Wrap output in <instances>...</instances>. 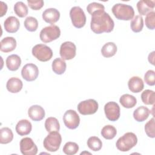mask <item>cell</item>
Returning a JSON list of instances; mask_svg holds the SVG:
<instances>
[{
	"mask_svg": "<svg viewBox=\"0 0 155 155\" xmlns=\"http://www.w3.org/2000/svg\"><path fill=\"white\" fill-rule=\"evenodd\" d=\"M117 52V46L112 42L105 44L101 48V53L105 58H110L113 56Z\"/></svg>",
	"mask_w": 155,
	"mask_h": 155,
	"instance_id": "26",
	"label": "cell"
},
{
	"mask_svg": "<svg viewBox=\"0 0 155 155\" xmlns=\"http://www.w3.org/2000/svg\"><path fill=\"white\" fill-rule=\"evenodd\" d=\"M98 103L93 99H89L81 102L78 105V110L82 115L94 114L98 110Z\"/></svg>",
	"mask_w": 155,
	"mask_h": 155,
	"instance_id": "8",
	"label": "cell"
},
{
	"mask_svg": "<svg viewBox=\"0 0 155 155\" xmlns=\"http://www.w3.org/2000/svg\"><path fill=\"white\" fill-rule=\"evenodd\" d=\"M106 117L110 121H116L120 117V107L115 102H108L104 106Z\"/></svg>",
	"mask_w": 155,
	"mask_h": 155,
	"instance_id": "13",
	"label": "cell"
},
{
	"mask_svg": "<svg viewBox=\"0 0 155 155\" xmlns=\"http://www.w3.org/2000/svg\"><path fill=\"white\" fill-rule=\"evenodd\" d=\"M20 150L24 155H36L38 147L30 137L22 138L20 141Z\"/></svg>",
	"mask_w": 155,
	"mask_h": 155,
	"instance_id": "11",
	"label": "cell"
},
{
	"mask_svg": "<svg viewBox=\"0 0 155 155\" xmlns=\"http://www.w3.org/2000/svg\"><path fill=\"white\" fill-rule=\"evenodd\" d=\"M7 68L10 71H16L18 70L21 64V58L15 54L8 56L5 61Z\"/></svg>",
	"mask_w": 155,
	"mask_h": 155,
	"instance_id": "22",
	"label": "cell"
},
{
	"mask_svg": "<svg viewBox=\"0 0 155 155\" xmlns=\"http://www.w3.org/2000/svg\"><path fill=\"white\" fill-rule=\"evenodd\" d=\"M130 27L132 31L135 33H138L142 31L143 27V18L140 15L135 16L131 21Z\"/></svg>",
	"mask_w": 155,
	"mask_h": 155,
	"instance_id": "29",
	"label": "cell"
},
{
	"mask_svg": "<svg viewBox=\"0 0 155 155\" xmlns=\"http://www.w3.org/2000/svg\"><path fill=\"white\" fill-rule=\"evenodd\" d=\"M45 128L48 133L59 131L60 130V124L58 120L54 117H48L45 122Z\"/></svg>",
	"mask_w": 155,
	"mask_h": 155,
	"instance_id": "27",
	"label": "cell"
},
{
	"mask_svg": "<svg viewBox=\"0 0 155 155\" xmlns=\"http://www.w3.org/2000/svg\"><path fill=\"white\" fill-rule=\"evenodd\" d=\"M39 74L38 67L32 63L25 64L21 70V75L24 79L28 82L36 80Z\"/></svg>",
	"mask_w": 155,
	"mask_h": 155,
	"instance_id": "12",
	"label": "cell"
},
{
	"mask_svg": "<svg viewBox=\"0 0 155 155\" xmlns=\"http://www.w3.org/2000/svg\"><path fill=\"white\" fill-rule=\"evenodd\" d=\"M32 125L31 122L27 119L19 120L16 125V131L19 136L28 135L31 131Z\"/></svg>",
	"mask_w": 155,
	"mask_h": 155,
	"instance_id": "18",
	"label": "cell"
},
{
	"mask_svg": "<svg viewBox=\"0 0 155 155\" xmlns=\"http://www.w3.org/2000/svg\"><path fill=\"white\" fill-rule=\"evenodd\" d=\"M141 99L145 105H153L155 101V94L154 91L145 90L141 94Z\"/></svg>",
	"mask_w": 155,
	"mask_h": 155,
	"instance_id": "32",
	"label": "cell"
},
{
	"mask_svg": "<svg viewBox=\"0 0 155 155\" xmlns=\"http://www.w3.org/2000/svg\"><path fill=\"white\" fill-rule=\"evenodd\" d=\"M52 70L57 74H62L66 70V62L62 58H56L52 62Z\"/></svg>",
	"mask_w": 155,
	"mask_h": 155,
	"instance_id": "24",
	"label": "cell"
},
{
	"mask_svg": "<svg viewBox=\"0 0 155 155\" xmlns=\"http://www.w3.org/2000/svg\"><path fill=\"white\" fill-rule=\"evenodd\" d=\"M154 51H152L151 53H150L148 55V61L150 63H151L152 65H154Z\"/></svg>",
	"mask_w": 155,
	"mask_h": 155,
	"instance_id": "42",
	"label": "cell"
},
{
	"mask_svg": "<svg viewBox=\"0 0 155 155\" xmlns=\"http://www.w3.org/2000/svg\"><path fill=\"white\" fill-rule=\"evenodd\" d=\"M145 23L147 27L150 30H154L155 28V12L151 11L146 15Z\"/></svg>",
	"mask_w": 155,
	"mask_h": 155,
	"instance_id": "37",
	"label": "cell"
},
{
	"mask_svg": "<svg viewBox=\"0 0 155 155\" xmlns=\"http://www.w3.org/2000/svg\"><path fill=\"white\" fill-rule=\"evenodd\" d=\"M42 19L47 23L53 25L58 21L60 18L59 12L54 8H49L45 9L42 13Z\"/></svg>",
	"mask_w": 155,
	"mask_h": 155,
	"instance_id": "14",
	"label": "cell"
},
{
	"mask_svg": "<svg viewBox=\"0 0 155 155\" xmlns=\"http://www.w3.org/2000/svg\"><path fill=\"white\" fill-rule=\"evenodd\" d=\"M20 22L19 19L13 16L8 17L4 22V29L10 33H16L19 28Z\"/></svg>",
	"mask_w": 155,
	"mask_h": 155,
	"instance_id": "16",
	"label": "cell"
},
{
	"mask_svg": "<svg viewBox=\"0 0 155 155\" xmlns=\"http://www.w3.org/2000/svg\"><path fill=\"white\" fill-rule=\"evenodd\" d=\"M137 143L136 135L132 132H128L117 139L116 145L119 151L126 152L133 148Z\"/></svg>",
	"mask_w": 155,
	"mask_h": 155,
	"instance_id": "3",
	"label": "cell"
},
{
	"mask_svg": "<svg viewBox=\"0 0 155 155\" xmlns=\"http://www.w3.org/2000/svg\"><path fill=\"white\" fill-rule=\"evenodd\" d=\"M144 81L147 84L153 86L155 84V72L154 70H148L144 75Z\"/></svg>",
	"mask_w": 155,
	"mask_h": 155,
	"instance_id": "38",
	"label": "cell"
},
{
	"mask_svg": "<svg viewBox=\"0 0 155 155\" xmlns=\"http://www.w3.org/2000/svg\"><path fill=\"white\" fill-rule=\"evenodd\" d=\"M24 25L27 30L33 32L37 30L38 27V22L35 18L28 16L25 19Z\"/></svg>",
	"mask_w": 155,
	"mask_h": 155,
	"instance_id": "34",
	"label": "cell"
},
{
	"mask_svg": "<svg viewBox=\"0 0 155 155\" xmlns=\"http://www.w3.org/2000/svg\"><path fill=\"white\" fill-rule=\"evenodd\" d=\"M60 35L61 30L59 27L56 25H51L41 30L39 38L43 42L48 43L58 39Z\"/></svg>",
	"mask_w": 155,
	"mask_h": 155,
	"instance_id": "5",
	"label": "cell"
},
{
	"mask_svg": "<svg viewBox=\"0 0 155 155\" xmlns=\"http://www.w3.org/2000/svg\"><path fill=\"white\" fill-rule=\"evenodd\" d=\"M13 133L12 130L8 127H3L0 130V143L7 144L12 141Z\"/></svg>",
	"mask_w": 155,
	"mask_h": 155,
	"instance_id": "28",
	"label": "cell"
},
{
	"mask_svg": "<svg viewBox=\"0 0 155 155\" xmlns=\"http://www.w3.org/2000/svg\"><path fill=\"white\" fill-rule=\"evenodd\" d=\"M1 51L8 53L13 51L16 47V41L13 37H5L1 41Z\"/></svg>",
	"mask_w": 155,
	"mask_h": 155,
	"instance_id": "19",
	"label": "cell"
},
{
	"mask_svg": "<svg viewBox=\"0 0 155 155\" xmlns=\"http://www.w3.org/2000/svg\"><path fill=\"white\" fill-rule=\"evenodd\" d=\"M0 3H1V14H0V16L2 17L6 13V12L7 11V5L5 3H4L2 1H1Z\"/></svg>",
	"mask_w": 155,
	"mask_h": 155,
	"instance_id": "41",
	"label": "cell"
},
{
	"mask_svg": "<svg viewBox=\"0 0 155 155\" xmlns=\"http://www.w3.org/2000/svg\"><path fill=\"white\" fill-rule=\"evenodd\" d=\"M129 90L133 93H139L144 87V84L142 79L138 76L131 77L128 82Z\"/></svg>",
	"mask_w": 155,
	"mask_h": 155,
	"instance_id": "20",
	"label": "cell"
},
{
	"mask_svg": "<svg viewBox=\"0 0 155 155\" xmlns=\"http://www.w3.org/2000/svg\"><path fill=\"white\" fill-rule=\"evenodd\" d=\"M27 3L30 8L33 10H40L44 6V1L42 0H27Z\"/></svg>",
	"mask_w": 155,
	"mask_h": 155,
	"instance_id": "40",
	"label": "cell"
},
{
	"mask_svg": "<svg viewBox=\"0 0 155 155\" xmlns=\"http://www.w3.org/2000/svg\"><path fill=\"white\" fill-rule=\"evenodd\" d=\"M28 115L31 120L40 121L45 117V111L41 106L34 105L28 108Z\"/></svg>",
	"mask_w": 155,
	"mask_h": 155,
	"instance_id": "15",
	"label": "cell"
},
{
	"mask_svg": "<svg viewBox=\"0 0 155 155\" xmlns=\"http://www.w3.org/2000/svg\"><path fill=\"white\" fill-rule=\"evenodd\" d=\"M154 127H155V122L154 118H151L149 121H148L145 125V131L147 135L151 137H155V133H154Z\"/></svg>",
	"mask_w": 155,
	"mask_h": 155,
	"instance_id": "36",
	"label": "cell"
},
{
	"mask_svg": "<svg viewBox=\"0 0 155 155\" xmlns=\"http://www.w3.org/2000/svg\"><path fill=\"white\" fill-rule=\"evenodd\" d=\"M111 10L114 16L119 20L129 21L132 19L134 15L133 8L125 4H116L113 6Z\"/></svg>",
	"mask_w": 155,
	"mask_h": 155,
	"instance_id": "2",
	"label": "cell"
},
{
	"mask_svg": "<svg viewBox=\"0 0 155 155\" xmlns=\"http://www.w3.org/2000/svg\"><path fill=\"white\" fill-rule=\"evenodd\" d=\"M70 16L74 27L82 28L86 23V16L83 10L79 6L72 7L70 11Z\"/></svg>",
	"mask_w": 155,
	"mask_h": 155,
	"instance_id": "7",
	"label": "cell"
},
{
	"mask_svg": "<svg viewBox=\"0 0 155 155\" xmlns=\"http://www.w3.org/2000/svg\"><path fill=\"white\" fill-rule=\"evenodd\" d=\"M154 1L140 0L137 3V8L140 15H145L148 13L153 11L154 8Z\"/></svg>",
	"mask_w": 155,
	"mask_h": 155,
	"instance_id": "17",
	"label": "cell"
},
{
	"mask_svg": "<svg viewBox=\"0 0 155 155\" xmlns=\"http://www.w3.org/2000/svg\"><path fill=\"white\" fill-rule=\"evenodd\" d=\"M76 47L75 44L70 41H66L63 42L59 50V54L62 59L70 60L74 58L76 56Z\"/></svg>",
	"mask_w": 155,
	"mask_h": 155,
	"instance_id": "10",
	"label": "cell"
},
{
	"mask_svg": "<svg viewBox=\"0 0 155 155\" xmlns=\"http://www.w3.org/2000/svg\"><path fill=\"white\" fill-rule=\"evenodd\" d=\"M31 52L32 54L41 62H47L50 60L53 56L52 50L48 46L42 44L35 45Z\"/></svg>",
	"mask_w": 155,
	"mask_h": 155,
	"instance_id": "6",
	"label": "cell"
},
{
	"mask_svg": "<svg viewBox=\"0 0 155 155\" xmlns=\"http://www.w3.org/2000/svg\"><path fill=\"white\" fill-rule=\"evenodd\" d=\"M62 142V137L58 131L50 133L44 139L43 145L48 151L55 152L58 150Z\"/></svg>",
	"mask_w": 155,
	"mask_h": 155,
	"instance_id": "4",
	"label": "cell"
},
{
	"mask_svg": "<svg viewBox=\"0 0 155 155\" xmlns=\"http://www.w3.org/2000/svg\"><path fill=\"white\" fill-rule=\"evenodd\" d=\"M150 113V110L147 107L140 106L134 111L133 117L137 122H143L147 119Z\"/></svg>",
	"mask_w": 155,
	"mask_h": 155,
	"instance_id": "23",
	"label": "cell"
},
{
	"mask_svg": "<svg viewBox=\"0 0 155 155\" xmlns=\"http://www.w3.org/2000/svg\"><path fill=\"white\" fill-rule=\"evenodd\" d=\"M114 23L113 19L105 10L94 12L91 15L90 27L91 30L96 33H110L113 31Z\"/></svg>",
	"mask_w": 155,
	"mask_h": 155,
	"instance_id": "1",
	"label": "cell"
},
{
	"mask_svg": "<svg viewBox=\"0 0 155 155\" xmlns=\"http://www.w3.org/2000/svg\"><path fill=\"white\" fill-rule=\"evenodd\" d=\"M101 133L104 138L107 140H110L116 136L117 131L116 128L113 125H107L102 128Z\"/></svg>",
	"mask_w": 155,
	"mask_h": 155,
	"instance_id": "30",
	"label": "cell"
},
{
	"mask_svg": "<svg viewBox=\"0 0 155 155\" xmlns=\"http://www.w3.org/2000/svg\"><path fill=\"white\" fill-rule=\"evenodd\" d=\"M87 143L88 148L94 151H99L102 147V142L101 140L96 136L90 137Z\"/></svg>",
	"mask_w": 155,
	"mask_h": 155,
	"instance_id": "33",
	"label": "cell"
},
{
	"mask_svg": "<svg viewBox=\"0 0 155 155\" xmlns=\"http://www.w3.org/2000/svg\"><path fill=\"white\" fill-rule=\"evenodd\" d=\"M63 121L66 127L71 130H74L79 126L80 117L76 111L73 110H68L64 114Z\"/></svg>",
	"mask_w": 155,
	"mask_h": 155,
	"instance_id": "9",
	"label": "cell"
},
{
	"mask_svg": "<svg viewBox=\"0 0 155 155\" xmlns=\"http://www.w3.org/2000/svg\"><path fill=\"white\" fill-rule=\"evenodd\" d=\"M23 87L22 81L18 78H11L7 82L6 88L7 90L12 93H17L19 92Z\"/></svg>",
	"mask_w": 155,
	"mask_h": 155,
	"instance_id": "21",
	"label": "cell"
},
{
	"mask_svg": "<svg viewBox=\"0 0 155 155\" xmlns=\"http://www.w3.org/2000/svg\"><path fill=\"white\" fill-rule=\"evenodd\" d=\"M14 12L18 16L24 18L28 15V10L27 6L23 2L18 1L14 5Z\"/></svg>",
	"mask_w": 155,
	"mask_h": 155,
	"instance_id": "31",
	"label": "cell"
},
{
	"mask_svg": "<svg viewBox=\"0 0 155 155\" xmlns=\"http://www.w3.org/2000/svg\"><path fill=\"white\" fill-rule=\"evenodd\" d=\"M79 150L78 145L73 142H67L63 147V152L67 155H74L77 153Z\"/></svg>",
	"mask_w": 155,
	"mask_h": 155,
	"instance_id": "35",
	"label": "cell"
},
{
	"mask_svg": "<svg viewBox=\"0 0 155 155\" xmlns=\"http://www.w3.org/2000/svg\"><path fill=\"white\" fill-rule=\"evenodd\" d=\"M105 10L104 6L102 4L96 2H93L89 4L87 7V10L88 12V13L90 14L91 15L94 12H97L98 10Z\"/></svg>",
	"mask_w": 155,
	"mask_h": 155,
	"instance_id": "39",
	"label": "cell"
},
{
	"mask_svg": "<svg viewBox=\"0 0 155 155\" xmlns=\"http://www.w3.org/2000/svg\"><path fill=\"white\" fill-rule=\"evenodd\" d=\"M119 102L122 106L126 108H133L137 104L136 97L129 94H124L122 95L119 99Z\"/></svg>",
	"mask_w": 155,
	"mask_h": 155,
	"instance_id": "25",
	"label": "cell"
}]
</instances>
